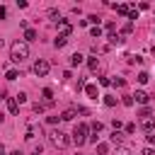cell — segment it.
Instances as JSON below:
<instances>
[{
  "label": "cell",
  "instance_id": "6",
  "mask_svg": "<svg viewBox=\"0 0 155 155\" xmlns=\"http://www.w3.org/2000/svg\"><path fill=\"white\" fill-rule=\"evenodd\" d=\"M140 128L150 133V131L155 128V116H145V119H140Z\"/></svg>",
  "mask_w": 155,
  "mask_h": 155
},
{
  "label": "cell",
  "instance_id": "22",
  "mask_svg": "<svg viewBox=\"0 0 155 155\" xmlns=\"http://www.w3.org/2000/svg\"><path fill=\"white\" fill-rule=\"evenodd\" d=\"M121 41H124L121 34H109V44H121Z\"/></svg>",
  "mask_w": 155,
  "mask_h": 155
},
{
  "label": "cell",
  "instance_id": "13",
  "mask_svg": "<svg viewBox=\"0 0 155 155\" xmlns=\"http://www.w3.org/2000/svg\"><path fill=\"white\" fill-rule=\"evenodd\" d=\"M87 68H90V70H92V73H97V70H99V68H102V63H99V61H97V58H87Z\"/></svg>",
  "mask_w": 155,
  "mask_h": 155
},
{
  "label": "cell",
  "instance_id": "4",
  "mask_svg": "<svg viewBox=\"0 0 155 155\" xmlns=\"http://www.w3.org/2000/svg\"><path fill=\"white\" fill-rule=\"evenodd\" d=\"M31 70H34V75L44 78V75H48V70H51V63H48V61H44V58H39V61H34Z\"/></svg>",
  "mask_w": 155,
  "mask_h": 155
},
{
  "label": "cell",
  "instance_id": "37",
  "mask_svg": "<svg viewBox=\"0 0 155 155\" xmlns=\"http://www.w3.org/2000/svg\"><path fill=\"white\" fill-rule=\"evenodd\" d=\"M5 17H7V7H2V5H0V19H5Z\"/></svg>",
  "mask_w": 155,
  "mask_h": 155
},
{
  "label": "cell",
  "instance_id": "16",
  "mask_svg": "<svg viewBox=\"0 0 155 155\" xmlns=\"http://www.w3.org/2000/svg\"><path fill=\"white\" fill-rule=\"evenodd\" d=\"M114 10H116L119 15H128V12H131V5H114Z\"/></svg>",
  "mask_w": 155,
  "mask_h": 155
},
{
  "label": "cell",
  "instance_id": "2",
  "mask_svg": "<svg viewBox=\"0 0 155 155\" xmlns=\"http://www.w3.org/2000/svg\"><path fill=\"white\" fill-rule=\"evenodd\" d=\"M48 140H51V145H53V148H58V150H63V148H68V145H70L68 133H63V131H58V128L48 133Z\"/></svg>",
  "mask_w": 155,
  "mask_h": 155
},
{
  "label": "cell",
  "instance_id": "42",
  "mask_svg": "<svg viewBox=\"0 0 155 155\" xmlns=\"http://www.w3.org/2000/svg\"><path fill=\"white\" fill-rule=\"evenodd\" d=\"M148 143H155V136H148Z\"/></svg>",
  "mask_w": 155,
  "mask_h": 155
},
{
  "label": "cell",
  "instance_id": "9",
  "mask_svg": "<svg viewBox=\"0 0 155 155\" xmlns=\"http://www.w3.org/2000/svg\"><path fill=\"white\" fill-rule=\"evenodd\" d=\"M58 24H61V34H63V36H70V31H73V27H70V22H68V19H61Z\"/></svg>",
  "mask_w": 155,
  "mask_h": 155
},
{
  "label": "cell",
  "instance_id": "24",
  "mask_svg": "<svg viewBox=\"0 0 155 155\" xmlns=\"http://www.w3.org/2000/svg\"><path fill=\"white\" fill-rule=\"evenodd\" d=\"M104 104H107V107H114V104H116V97H111V94H104Z\"/></svg>",
  "mask_w": 155,
  "mask_h": 155
},
{
  "label": "cell",
  "instance_id": "23",
  "mask_svg": "<svg viewBox=\"0 0 155 155\" xmlns=\"http://www.w3.org/2000/svg\"><path fill=\"white\" fill-rule=\"evenodd\" d=\"M136 80H138V82H140V85H145V82H148V80H150V75H148V73H145V70H143V73H138V78H136Z\"/></svg>",
  "mask_w": 155,
  "mask_h": 155
},
{
  "label": "cell",
  "instance_id": "40",
  "mask_svg": "<svg viewBox=\"0 0 155 155\" xmlns=\"http://www.w3.org/2000/svg\"><path fill=\"white\" fill-rule=\"evenodd\" d=\"M10 155H24V153H22V150H12Z\"/></svg>",
  "mask_w": 155,
  "mask_h": 155
},
{
  "label": "cell",
  "instance_id": "7",
  "mask_svg": "<svg viewBox=\"0 0 155 155\" xmlns=\"http://www.w3.org/2000/svg\"><path fill=\"white\" fill-rule=\"evenodd\" d=\"M7 111L10 114H19V102L15 97H7Z\"/></svg>",
  "mask_w": 155,
  "mask_h": 155
},
{
  "label": "cell",
  "instance_id": "1",
  "mask_svg": "<svg viewBox=\"0 0 155 155\" xmlns=\"http://www.w3.org/2000/svg\"><path fill=\"white\" fill-rule=\"evenodd\" d=\"M27 58H29V46H27L24 41H15V44L10 46V61L22 63V61H27Z\"/></svg>",
  "mask_w": 155,
  "mask_h": 155
},
{
  "label": "cell",
  "instance_id": "26",
  "mask_svg": "<svg viewBox=\"0 0 155 155\" xmlns=\"http://www.w3.org/2000/svg\"><path fill=\"white\" fill-rule=\"evenodd\" d=\"M48 17H51V19H58V22H61V19H63V17H61V12H58V10H48Z\"/></svg>",
  "mask_w": 155,
  "mask_h": 155
},
{
  "label": "cell",
  "instance_id": "21",
  "mask_svg": "<svg viewBox=\"0 0 155 155\" xmlns=\"http://www.w3.org/2000/svg\"><path fill=\"white\" fill-rule=\"evenodd\" d=\"M121 104L124 107H133V94H124L121 97Z\"/></svg>",
  "mask_w": 155,
  "mask_h": 155
},
{
  "label": "cell",
  "instance_id": "35",
  "mask_svg": "<svg viewBox=\"0 0 155 155\" xmlns=\"http://www.w3.org/2000/svg\"><path fill=\"white\" fill-rule=\"evenodd\" d=\"M99 85H102V87H107V85H111V80H109V78H99Z\"/></svg>",
  "mask_w": 155,
  "mask_h": 155
},
{
  "label": "cell",
  "instance_id": "41",
  "mask_svg": "<svg viewBox=\"0 0 155 155\" xmlns=\"http://www.w3.org/2000/svg\"><path fill=\"white\" fill-rule=\"evenodd\" d=\"M0 155H7V153H5V145H2V143H0Z\"/></svg>",
  "mask_w": 155,
  "mask_h": 155
},
{
  "label": "cell",
  "instance_id": "38",
  "mask_svg": "<svg viewBox=\"0 0 155 155\" xmlns=\"http://www.w3.org/2000/svg\"><path fill=\"white\" fill-rule=\"evenodd\" d=\"M31 155H44V150H41V145H39V148H34V150H31Z\"/></svg>",
  "mask_w": 155,
  "mask_h": 155
},
{
  "label": "cell",
  "instance_id": "10",
  "mask_svg": "<svg viewBox=\"0 0 155 155\" xmlns=\"http://www.w3.org/2000/svg\"><path fill=\"white\" fill-rule=\"evenodd\" d=\"M75 114H78V109H75V107H68V109L61 114V119H63V121H70V119H75Z\"/></svg>",
  "mask_w": 155,
  "mask_h": 155
},
{
  "label": "cell",
  "instance_id": "36",
  "mask_svg": "<svg viewBox=\"0 0 155 155\" xmlns=\"http://www.w3.org/2000/svg\"><path fill=\"white\" fill-rule=\"evenodd\" d=\"M111 126H114V131H119V128H121V121H119V119H114V121H111Z\"/></svg>",
  "mask_w": 155,
  "mask_h": 155
},
{
  "label": "cell",
  "instance_id": "14",
  "mask_svg": "<svg viewBox=\"0 0 155 155\" xmlns=\"http://www.w3.org/2000/svg\"><path fill=\"white\" fill-rule=\"evenodd\" d=\"M82 61H85V56H82V53H73V56H70V65H80Z\"/></svg>",
  "mask_w": 155,
  "mask_h": 155
},
{
  "label": "cell",
  "instance_id": "8",
  "mask_svg": "<svg viewBox=\"0 0 155 155\" xmlns=\"http://www.w3.org/2000/svg\"><path fill=\"white\" fill-rule=\"evenodd\" d=\"M41 94H44V104H46V107H51V104H53V90H51V87H44V92H41Z\"/></svg>",
  "mask_w": 155,
  "mask_h": 155
},
{
  "label": "cell",
  "instance_id": "11",
  "mask_svg": "<svg viewBox=\"0 0 155 155\" xmlns=\"http://www.w3.org/2000/svg\"><path fill=\"white\" fill-rule=\"evenodd\" d=\"M85 92H87V97H92V99H97V97H99L97 85H85Z\"/></svg>",
  "mask_w": 155,
  "mask_h": 155
},
{
  "label": "cell",
  "instance_id": "5",
  "mask_svg": "<svg viewBox=\"0 0 155 155\" xmlns=\"http://www.w3.org/2000/svg\"><path fill=\"white\" fill-rule=\"evenodd\" d=\"M133 102H138V104H148V102H150V94H148L145 90H136V94H133Z\"/></svg>",
  "mask_w": 155,
  "mask_h": 155
},
{
  "label": "cell",
  "instance_id": "31",
  "mask_svg": "<svg viewBox=\"0 0 155 155\" xmlns=\"http://www.w3.org/2000/svg\"><path fill=\"white\" fill-rule=\"evenodd\" d=\"M87 22H92L94 27H99V17H97V15H90V17H87Z\"/></svg>",
  "mask_w": 155,
  "mask_h": 155
},
{
  "label": "cell",
  "instance_id": "3",
  "mask_svg": "<svg viewBox=\"0 0 155 155\" xmlns=\"http://www.w3.org/2000/svg\"><path fill=\"white\" fill-rule=\"evenodd\" d=\"M87 133H90V126L87 124H75V128H73V143L78 148L85 145L87 143Z\"/></svg>",
  "mask_w": 155,
  "mask_h": 155
},
{
  "label": "cell",
  "instance_id": "29",
  "mask_svg": "<svg viewBox=\"0 0 155 155\" xmlns=\"http://www.w3.org/2000/svg\"><path fill=\"white\" fill-rule=\"evenodd\" d=\"M111 85H116V87H124V85H126V80H124V78H114V80H111Z\"/></svg>",
  "mask_w": 155,
  "mask_h": 155
},
{
  "label": "cell",
  "instance_id": "33",
  "mask_svg": "<svg viewBox=\"0 0 155 155\" xmlns=\"http://www.w3.org/2000/svg\"><path fill=\"white\" fill-rule=\"evenodd\" d=\"M15 99H17V102H19V104H24V102H27V94H24V92H19V94H17V97H15Z\"/></svg>",
  "mask_w": 155,
  "mask_h": 155
},
{
  "label": "cell",
  "instance_id": "19",
  "mask_svg": "<svg viewBox=\"0 0 155 155\" xmlns=\"http://www.w3.org/2000/svg\"><path fill=\"white\" fill-rule=\"evenodd\" d=\"M97 155H109V145L107 143H97Z\"/></svg>",
  "mask_w": 155,
  "mask_h": 155
},
{
  "label": "cell",
  "instance_id": "34",
  "mask_svg": "<svg viewBox=\"0 0 155 155\" xmlns=\"http://www.w3.org/2000/svg\"><path fill=\"white\" fill-rule=\"evenodd\" d=\"M44 109H46V104H39V102H36V104H34V111H36V114H41V111H44Z\"/></svg>",
  "mask_w": 155,
  "mask_h": 155
},
{
  "label": "cell",
  "instance_id": "32",
  "mask_svg": "<svg viewBox=\"0 0 155 155\" xmlns=\"http://www.w3.org/2000/svg\"><path fill=\"white\" fill-rule=\"evenodd\" d=\"M17 78H19L17 70H7V80H17Z\"/></svg>",
  "mask_w": 155,
  "mask_h": 155
},
{
  "label": "cell",
  "instance_id": "20",
  "mask_svg": "<svg viewBox=\"0 0 155 155\" xmlns=\"http://www.w3.org/2000/svg\"><path fill=\"white\" fill-rule=\"evenodd\" d=\"M102 34H104V31H102V27H92V29H90V36H92V39H99Z\"/></svg>",
  "mask_w": 155,
  "mask_h": 155
},
{
  "label": "cell",
  "instance_id": "39",
  "mask_svg": "<svg viewBox=\"0 0 155 155\" xmlns=\"http://www.w3.org/2000/svg\"><path fill=\"white\" fill-rule=\"evenodd\" d=\"M143 155H155V150L153 148H143Z\"/></svg>",
  "mask_w": 155,
  "mask_h": 155
},
{
  "label": "cell",
  "instance_id": "25",
  "mask_svg": "<svg viewBox=\"0 0 155 155\" xmlns=\"http://www.w3.org/2000/svg\"><path fill=\"white\" fill-rule=\"evenodd\" d=\"M116 155H131V148H126V145H119V148H116Z\"/></svg>",
  "mask_w": 155,
  "mask_h": 155
},
{
  "label": "cell",
  "instance_id": "12",
  "mask_svg": "<svg viewBox=\"0 0 155 155\" xmlns=\"http://www.w3.org/2000/svg\"><path fill=\"white\" fill-rule=\"evenodd\" d=\"M65 44H68V36H63V34H58V36L53 39V46H56V48H63Z\"/></svg>",
  "mask_w": 155,
  "mask_h": 155
},
{
  "label": "cell",
  "instance_id": "27",
  "mask_svg": "<svg viewBox=\"0 0 155 155\" xmlns=\"http://www.w3.org/2000/svg\"><path fill=\"white\" fill-rule=\"evenodd\" d=\"M90 131L99 133V131H102V124H99V121H92V124H90Z\"/></svg>",
  "mask_w": 155,
  "mask_h": 155
},
{
  "label": "cell",
  "instance_id": "28",
  "mask_svg": "<svg viewBox=\"0 0 155 155\" xmlns=\"http://www.w3.org/2000/svg\"><path fill=\"white\" fill-rule=\"evenodd\" d=\"M145 58L143 56H128V63H143Z\"/></svg>",
  "mask_w": 155,
  "mask_h": 155
},
{
  "label": "cell",
  "instance_id": "17",
  "mask_svg": "<svg viewBox=\"0 0 155 155\" xmlns=\"http://www.w3.org/2000/svg\"><path fill=\"white\" fill-rule=\"evenodd\" d=\"M131 31H133V22H126V24L121 27V36H128Z\"/></svg>",
  "mask_w": 155,
  "mask_h": 155
},
{
  "label": "cell",
  "instance_id": "15",
  "mask_svg": "<svg viewBox=\"0 0 155 155\" xmlns=\"http://www.w3.org/2000/svg\"><path fill=\"white\" fill-rule=\"evenodd\" d=\"M109 140H111V143H114V145H119V143H121V140H124V133H119V131H114V133H111V136H109Z\"/></svg>",
  "mask_w": 155,
  "mask_h": 155
},
{
  "label": "cell",
  "instance_id": "18",
  "mask_svg": "<svg viewBox=\"0 0 155 155\" xmlns=\"http://www.w3.org/2000/svg\"><path fill=\"white\" fill-rule=\"evenodd\" d=\"M34 39H36V29H27L24 31V44L27 41H34Z\"/></svg>",
  "mask_w": 155,
  "mask_h": 155
},
{
  "label": "cell",
  "instance_id": "30",
  "mask_svg": "<svg viewBox=\"0 0 155 155\" xmlns=\"http://www.w3.org/2000/svg\"><path fill=\"white\" fill-rule=\"evenodd\" d=\"M138 116H140V119H145V116H153V114H150V109H148V107H143V109L138 111Z\"/></svg>",
  "mask_w": 155,
  "mask_h": 155
}]
</instances>
